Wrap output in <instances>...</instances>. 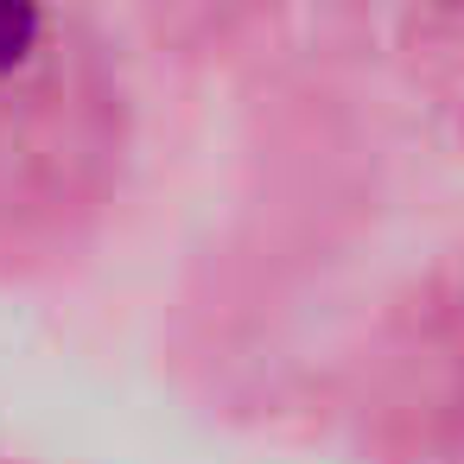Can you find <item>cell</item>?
<instances>
[{"mask_svg": "<svg viewBox=\"0 0 464 464\" xmlns=\"http://www.w3.org/2000/svg\"><path fill=\"white\" fill-rule=\"evenodd\" d=\"M33 33H39V20H33V7H7V0H0V71H14V64L26 58V45H33Z\"/></svg>", "mask_w": 464, "mask_h": 464, "instance_id": "6da1fadb", "label": "cell"}]
</instances>
